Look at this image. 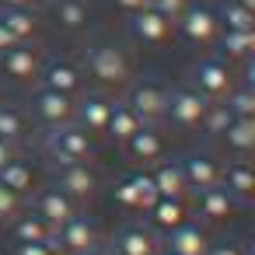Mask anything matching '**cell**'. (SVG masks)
Here are the masks:
<instances>
[{
	"mask_svg": "<svg viewBox=\"0 0 255 255\" xmlns=\"http://www.w3.org/2000/svg\"><path fill=\"white\" fill-rule=\"evenodd\" d=\"M231 119H234V116L224 109V102H217V105H206V112H203V123H199V126H203L210 136H220V133L231 126Z\"/></svg>",
	"mask_w": 255,
	"mask_h": 255,
	"instance_id": "836d02e7",
	"label": "cell"
},
{
	"mask_svg": "<svg viewBox=\"0 0 255 255\" xmlns=\"http://www.w3.org/2000/svg\"><path fill=\"white\" fill-rule=\"evenodd\" d=\"M53 245L67 255H84L88 248H95V220L74 213L67 224H60L53 231Z\"/></svg>",
	"mask_w": 255,
	"mask_h": 255,
	"instance_id": "52a82bcc",
	"label": "cell"
},
{
	"mask_svg": "<svg viewBox=\"0 0 255 255\" xmlns=\"http://www.w3.org/2000/svg\"><path fill=\"white\" fill-rule=\"evenodd\" d=\"M224 109L234 116V119H252L255 116V88L241 84V88H231L224 95Z\"/></svg>",
	"mask_w": 255,
	"mask_h": 255,
	"instance_id": "f1b7e54d",
	"label": "cell"
},
{
	"mask_svg": "<svg viewBox=\"0 0 255 255\" xmlns=\"http://www.w3.org/2000/svg\"><path fill=\"white\" fill-rule=\"evenodd\" d=\"M140 126H143V123H140V119H136V116L126 109V102L112 105V112H109V123H105V129H109L116 140H123V143H126V140H129V136H133Z\"/></svg>",
	"mask_w": 255,
	"mask_h": 255,
	"instance_id": "484cf974",
	"label": "cell"
},
{
	"mask_svg": "<svg viewBox=\"0 0 255 255\" xmlns=\"http://www.w3.org/2000/svg\"><path fill=\"white\" fill-rule=\"evenodd\" d=\"M56 189L77 203V199H84V196H91V192L98 189V175L88 168V161H81V164H60V171H56Z\"/></svg>",
	"mask_w": 255,
	"mask_h": 255,
	"instance_id": "9c48e42d",
	"label": "cell"
},
{
	"mask_svg": "<svg viewBox=\"0 0 255 255\" xmlns=\"http://www.w3.org/2000/svg\"><path fill=\"white\" fill-rule=\"evenodd\" d=\"M185 220V206H182V199H157L154 206H150V224L154 227H161V231H171L175 224H182Z\"/></svg>",
	"mask_w": 255,
	"mask_h": 255,
	"instance_id": "4316f807",
	"label": "cell"
},
{
	"mask_svg": "<svg viewBox=\"0 0 255 255\" xmlns=\"http://www.w3.org/2000/svg\"><path fill=\"white\" fill-rule=\"evenodd\" d=\"M81 70L74 63H49L46 74H42V88H53V91H63V95H74L81 88Z\"/></svg>",
	"mask_w": 255,
	"mask_h": 255,
	"instance_id": "603a6c76",
	"label": "cell"
},
{
	"mask_svg": "<svg viewBox=\"0 0 255 255\" xmlns=\"http://www.w3.org/2000/svg\"><path fill=\"white\" fill-rule=\"evenodd\" d=\"M245 255H255V252H252V248H245Z\"/></svg>",
	"mask_w": 255,
	"mask_h": 255,
	"instance_id": "ee69618b",
	"label": "cell"
},
{
	"mask_svg": "<svg viewBox=\"0 0 255 255\" xmlns=\"http://www.w3.org/2000/svg\"><path fill=\"white\" fill-rule=\"evenodd\" d=\"M234 206H238V199L224 185H213V189H203L199 192V213L206 220H224V217L234 213Z\"/></svg>",
	"mask_w": 255,
	"mask_h": 255,
	"instance_id": "ffe728a7",
	"label": "cell"
},
{
	"mask_svg": "<svg viewBox=\"0 0 255 255\" xmlns=\"http://www.w3.org/2000/svg\"><path fill=\"white\" fill-rule=\"evenodd\" d=\"M220 175H224V189H227L238 203H248V199H252V189H255V171H252V164L238 161V164H231V168L220 171Z\"/></svg>",
	"mask_w": 255,
	"mask_h": 255,
	"instance_id": "7402d4cb",
	"label": "cell"
},
{
	"mask_svg": "<svg viewBox=\"0 0 255 255\" xmlns=\"http://www.w3.org/2000/svg\"><path fill=\"white\" fill-rule=\"evenodd\" d=\"M84 63H88V74L98 84L116 88V84L129 81V63H126L123 49H116V46H91L88 56H84Z\"/></svg>",
	"mask_w": 255,
	"mask_h": 255,
	"instance_id": "7a4b0ae2",
	"label": "cell"
},
{
	"mask_svg": "<svg viewBox=\"0 0 255 255\" xmlns=\"http://www.w3.org/2000/svg\"><path fill=\"white\" fill-rule=\"evenodd\" d=\"M49 238H53V227L39 213H25L14 224V241L18 245H35V241H49Z\"/></svg>",
	"mask_w": 255,
	"mask_h": 255,
	"instance_id": "d4e9b609",
	"label": "cell"
},
{
	"mask_svg": "<svg viewBox=\"0 0 255 255\" xmlns=\"http://www.w3.org/2000/svg\"><path fill=\"white\" fill-rule=\"evenodd\" d=\"M35 213L56 231L60 224H67L74 213H77V203L70 199V196H63L60 189H49V192H42L39 196V203H35Z\"/></svg>",
	"mask_w": 255,
	"mask_h": 255,
	"instance_id": "5bb4252c",
	"label": "cell"
},
{
	"mask_svg": "<svg viewBox=\"0 0 255 255\" xmlns=\"http://www.w3.org/2000/svg\"><path fill=\"white\" fill-rule=\"evenodd\" d=\"M53 4H56V21L67 32L88 28V7H84V0H53Z\"/></svg>",
	"mask_w": 255,
	"mask_h": 255,
	"instance_id": "83f0119b",
	"label": "cell"
},
{
	"mask_svg": "<svg viewBox=\"0 0 255 255\" xmlns=\"http://www.w3.org/2000/svg\"><path fill=\"white\" fill-rule=\"evenodd\" d=\"M150 7H154V11H161V14H168V18L175 21V18L189 7V0H150Z\"/></svg>",
	"mask_w": 255,
	"mask_h": 255,
	"instance_id": "e575fe53",
	"label": "cell"
},
{
	"mask_svg": "<svg viewBox=\"0 0 255 255\" xmlns=\"http://www.w3.org/2000/svg\"><path fill=\"white\" fill-rule=\"evenodd\" d=\"M168 252L175 255H206V234L199 224H175L168 231Z\"/></svg>",
	"mask_w": 255,
	"mask_h": 255,
	"instance_id": "9a60e30c",
	"label": "cell"
},
{
	"mask_svg": "<svg viewBox=\"0 0 255 255\" xmlns=\"http://www.w3.org/2000/svg\"><path fill=\"white\" fill-rule=\"evenodd\" d=\"M217 21L224 25V28H231V32H252L255 28V14L248 11V7H241V4H224V11L217 14Z\"/></svg>",
	"mask_w": 255,
	"mask_h": 255,
	"instance_id": "1f68e13d",
	"label": "cell"
},
{
	"mask_svg": "<svg viewBox=\"0 0 255 255\" xmlns=\"http://www.w3.org/2000/svg\"><path fill=\"white\" fill-rule=\"evenodd\" d=\"M161 150H164V143H161V136H157V129H150L147 123L126 140V154L133 157V161H157L161 157Z\"/></svg>",
	"mask_w": 255,
	"mask_h": 255,
	"instance_id": "ac0fdd59",
	"label": "cell"
},
{
	"mask_svg": "<svg viewBox=\"0 0 255 255\" xmlns=\"http://www.w3.org/2000/svg\"><path fill=\"white\" fill-rule=\"evenodd\" d=\"M234 4H241V7H248V11H255V0H234Z\"/></svg>",
	"mask_w": 255,
	"mask_h": 255,
	"instance_id": "7bdbcfd3",
	"label": "cell"
},
{
	"mask_svg": "<svg viewBox=\"0 0 255 255\" xmlns=\"http://www.w3.org/2000/svg\"><path fill=\"white\" fill-rule=\"evenodd\" d=\"M109 112H112V102L105 95H84L81 105H74V123L81 129H105Z\"/></svg>",
	"mask_w": 255,
	"mask_h": 255,
	"instance_id": "2e32d148",
	"label": "cell"
},
{
	"mask_svg": "<svg viewBox=\"0 0 255 255\" xmlns=\"http://www.w3.org/2000/svg\"><path fill=\"white\" fill-rule=\"evenodd\" d=\"M0 60H4V74L7 77H32L35 70H39V53L32 49V46H25V42H18L14 49H7V53H0Z\"/></svg>",
	"mask_w": 255,
	"mask_h": 255,
	"instance_id": "d6986e66",
	"label": "cell"
},
{
	"mask_svg": "<svg viewBox=\"0 0 255 255\" xmlns=\"http://www.w3.org/2000/svg\"><path fill=\"white\" fill-rule=\"evenodd\" d=\"M178 32L196 42V46H210L220 32V21H217V11L210 4H189L182 14H178Z\"/></svg>",
	"mask_w": 255,
	"mask_h": 255,
	"instance_id": "8992f818",
	"label": "cell"
},
{
	"mask_svg": "<svg viewBox=\"0 0 255 255\" xmlns=\"http://www.w3.org/2000/svg\"><path fill=\"white\" fill-rule=\"evenodd\" d=\"M206 98L196 91V88H175L168 91V105H164V119L182 126V129H192L203 123V112H206Z\"/></svg>",
	"mask_w": 255,
	"mask_h": 255,
	"instance_id": "5b68a950",
	"label": "cell"
},
{
	"mask_svg": "<svg viewBox=\"0 0 255 255\" xmlns=\"http://www.w3.org/2000/svg\"><path fill=\"white\" fill-rule=\"evenodd\" d=\"M14 213H18V192H11V189L0 185V220H7Z\"/></svg>",
	"mask_w": 255,
	"mask_h": 255,
	"instance_id": "d590c367",
	"label": "cell"
},
{
	"mask_svg": "<svg viewBox=\"0 0 255 255\" xmlns=\"http://www.w3.org/2000/svg\"><path fill=\"white\" fill-rule=\"evenodd\" d=\"M46 154L56 161V164H81L91 157V140H88V129H81L77 123H63V126H49L46 133Z\"/></svg>",
	"mask_w": 255,
	"mask_h": 255,
	"instance_id": "6da1fadb",
	"label": "cell"
},
{
	"mask_svg": "<svg viewBox=\"0 0 255 255\" xmlns=\"http://www.w3.org/2000/svg\"><path fill=\"white\" fill-rule=\"evenodd\" d=\"M0 185H4V189H11V192H25L28 185H32V168L28 164H21V161H7L4 168H0Z\"/></svg>",
	"mask_w": 255,
	"mask_h": 255,
	"instance_id": "4dcf8cb0",
	"label": "cell"
},
{
	"mask_svg": "<svg viewBox=\"0 0 255 255\" xmlns=\"http://www.w3.org/2000/svg\"><path fill=\"white\" fill-rule=\"evenodd\" d=\"M182 175H185V185H192L196 192L220 185V168L210 154H189L182 161Z\"/></svg>",
	"mask_w": 255,
	"mask_h": 255,
	"instance_id": "4fadbf2b",
	"label": "cell"
},
{
	"mask_svg": "<svg viewBox=\"0 0 255 255\" xmlns=\"http://www.w3.org/2000/svg\"><path fill=\"white\" fill-rule=\"evenodd\" d=\"M0 21H4V25H7L21 42H25V39H32V35H35V25H39V21H35V14H32L28 7H4V11H0Z\"/></svg>",
	"mask_w": 255,
	"mask_h": 255,
	"instance_id": "f546056e",
	"label": "cell"
},
{
	"mask_svg": "<svg viewBox=\"0 0 255 255\" xmlns=\"http://www.w3.org/2000/svg\"><path fill=\"white\" fill-rule=\"evenodd\" d=\"M18 255H60V248L49 241H35V245H18Z\"/></svg>",
	"mask_w": 255,
	"mask_h": 255,
	"instance_id": "8d00e7d4",
	"label": "cell"
},
{
	"mask_svg": "<svg viewBox=\"0 0 255 255\" xmlns=\"http://www.w3.org/2000/svg\"><path fill=\"white\" fill-rule=\"evenodd\" d=\"M11 157H14V143H4V140H0V168H4Z\"/></svg>",
	"mask_w": 255,
	"mask_h": 255,
	"instance_id": "60d3db41",
	"label": "cell"
},
{
	"mask_svg": "<svg viewBox=\"0 0 255 255\" xmlns=\"http://www.w3.org/2000/svg\"><path fill=\"white\" fill-rule=\"evenodd\" d=\"M164 105H168V91L157 81H136L126 91V109L140 123H147V126H154V123L164 119Z\"/></svg>",
	"mask_w": 255,
	"mask_h": 255,
	"instance_id": "3957f363",
	"label": "cell"
},
{
	"mask_svg": "<svg viewBox=\"0 0 255 255\" xmlns=\"http://www.w3.org/2000/svg\"><path fill=\"white\" fill-rule=\"evenodd\" d=\"M4 7H28V0H0Z\"/></svg>",
	"mask_w": 255,
	"mask_h": 255,
	"instance_id": "b9f144b4",
	"label": "cell"
},
{
	"mask_svg": "<svg viewBox=\"0 0 255 255\" xmlns=\"http://www.w3.org/2000/svg\"><path fill=\"white\" fill-rule=\"evenodd\" d=\"M112 252L116 255H157V238L143 224H126L112 234Z\"/></svg>",
	"mask_w": 255,
	"mask_h": 255,
	"instance_id": "30bf717a",
	"label": "cell"
},
{
	"mask_svg": "<svg viewBox=\"0 0 255 255\" xmlns=\"http://www.w3.org/2000/svg\"><path fill=\"white\" fill-rule=\"evenodd\" d=\"M224 143L238 154H248L255 147V119H231V126L220 133Z\"/></svg>",
	"mask_w": 255,
	"mask_h": 255,
	"instance_id": "cb8c5ba5",
	"label": "cell"
},
{
	"mask_svg": "<svg viewBox=\"0 0 255 255\" xmlns=\"http://www.w3.org/2000/svg\"><path fill=\"white\" fill-rule=\"evenodd\" d=\"M32 109H35L39 123H46V126H63V123H74V98H70V95H63V91H53V88L35 91Z\"/></svg>",
	"mask_w": 255,
	"mask_h": 255,
	"instance_id": "ba28073f",
	"label": "cell"
},
{
	"mask_svg": "<svg viewBox=\"0 0 255 255\" xmlns=\"http://www.w3.org/2000/svg\"><path fill=\"white\" fill-rule=\"evenodd\" d=\"M213 42H217L220 56L248 63V60H252V53H255V28H252V32H231V28H224V32H217V39H213Z\"/></svg>",
	"mask_w": 255,
	"mask_h": 255,
	"instance_id": "e0dca14e",
	"label": "cell"
},
{
	"mask_svg": "<svg viewBox=\"0 0 255 255\" xmlns=\"http://www.w3.org/2000/svg\"><path fill=\"white\" fill-rule=\"evenodd\" d=\"M150 178H154L157 196H164V199H182V192H185V175H182V164H178V161H164Z\"/></svg>",
	"mask_w": 255,
	"mask_h": 255,
	"instance_id": "44dd1931",
	"label": "cell"
},
{
	"mask_svg": "<svg viewBox=\"0 0 255 255\" xmlns=\"http://www.w3.org/2000/svg\"><path fill=\"white\" fill-rule=\"evenodd\" d=\"M116 199L123 206H133V210H150L161 196H157L150 175H126L123 182H116Z\"/></svg>",
	"mask_w": 255,
	"mask_h": 255,
	"instance_id": "8fae6325",
	"label": "cell"
},
{
	"mask_svg": "<svg viewBox=\"0 0 255 255\" xmlns=\"http://www.w3.org/2000/svg\"><path fill=\"white\" fill-rule=\"evenodd\" d=\"M116 7H123V11H143V7H150V0H116Z\"/></svg>",
	"mask_w": 255,
	"mask_h": 255,
	"instance_id": "ab89813d",
	"label": "cell"
},
{
	"mask_svg": "<svg viewBox=\"0 0 255 255\" xmlns=\"http://www.w3.org/2000/svg\"><path fill=\"white\" fill-rule=\"evenodd\" d=\"M39 4H53V0H39Z\"/></svg>",
	"mask_w": 255,
	"mask_h": 255,
	"instance_id": "f6af8a7d",
	"label": "cell"
},
{
	"mask_svg": "<svg viewBox=\"0 0 255 255\" xmlns=\"http://www.w3.org/2000/svg\"><path fill=\"white\" fill-rule=\"evenodd\" d=\"M18 42H21V39H18V35H14V32H11V28H7L4 21H0V53H7V49H14Z\"/></svg>",
	"mask_w": 255,
	"mask_h": 255,
	"instance_id": "74e56055",
	"label": "cell"
},
{
	"mask_svg": "<svg viewBox=\"0 0 255 255\" xmlns=\"http://www.w3.org/2000/svg\"><path fill=\"white\" fill-rule=\"evenodd\" d=\"M164 255H175V252H164Z\"/></svg>",
	"mask_w": 255,
	"mask_h": 255,
	"instance_id": "bcb514c9",
	"label": "cell"
},
{
	"mask_svg": "<svg viewBox=\"0 0 255 255\" xmlns=\"http://www.w3.org/2000/svg\"><path fill=\"white\" fill-rule=\"evenodd\" d=\"M189 81H192V88L210 102H220L234 84H231V70L224 67V60L220 56H206V60H199L192 70H189Z\"/></svg>",
	"mask_w": 255,
	"mask_h": 255,
	"instance_id": "277c9868",
	"label": "cell"
},
{
	"mask_svg": "<svg viewBox=\"0 0 255 255\" xmlns=\"http://www.w3.org/2000/svg\"><path fill=\"white\" fill-rule=\"evenodd\" d=\"M206 255H245V248H238L234 241H220V245L206 248Z\"/></svg>",
	"mask_w": 255,
	"mask_h": 255,
	"instance_id": "f35d334b",
	"label": "cell"
},
{
	"mask_svg": "<svg viewBox=\"0 0 255 255\" xmlns=\"http://www.w3.org/2000/svg\"><path fill=\"white\" fill-rule=\"evenodd\" d=\"M25 133V119L14 105H0V140L4 143H18Z\"/></svg>",
	"mask_w": 255,
	"mask_h": 255,
	"instance_id": "d6a6232c",
	"label": "cell"
},
{
	"mask_svg": "<svg viewBox=\"0 0 255 255\" xmlns=\"http://www.w3.org/2000/svg\"><path fill=\"white\" fill-rule=\"evenodd\" d=\"M171 28H175V21L168 14L154 11V7H143V11H133L129 14V32L140 42H164L171 35Z\"/></svg>",
	"mask_w": 255,
	"mask_h": 255,
	"instance_id": "7c38bea8",
	"label": "cell"
}]
</instances>
